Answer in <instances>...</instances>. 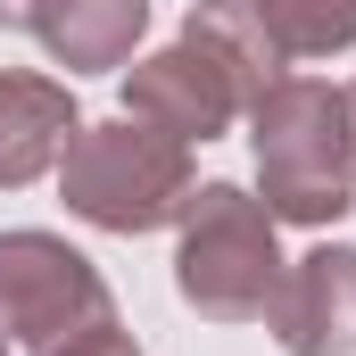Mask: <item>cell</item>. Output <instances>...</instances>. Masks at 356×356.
<instances>
[{
	"mask_svg": "<svg viewBox=\"0 0 356 356\" xmlns=\"http://www.w3.org/2000/svg\"><path fill=\"white\" fill-rule=\"evenodd\" d=\"M257 175H266L273 224H340L356 207V158H348V108L315 75H282L249 108Z\"/></svg>",
	"mask_w": 356,
	"mask_h": 356,
	"instance_id": "1",
	"label": "cell"
},
{
	"mask_svg": "<svg viewBox=\"0 0 356 356\" xmlns=\"http://www.w3.org/2000/svg\"><path fill=\"white\" fill-rule=\"evenodd\" d=\"M58 191L99 232H158L191 207L199 175H191V141L141 124V116H116V124H75V141L58 158Z\"/></svg>",
	"mask_w": 356,
	"mask_h": 356,
	"instance_id": "2",
	"label": "cell"
},
{
	"mask_svg": "<svg viewBox=\"0 0 356 356\" xmlns=\"http://www.w3.org/2000/svg\"><path fill=\"white\" fill-rule=\"evenodd\" d=\"M175 224H182V249H175L182 307H199L207 323H266L273 290H282L273 207L249 199L241 182H199Z\"/></svg>",
	"mask_w": 356,
	"mask_h": 356,
	"instance_id": "3",
	"label": "cell"
},
{
	"mask_svg": "<svg viewBox=\"0 0 356 356\" xmlns=\"http://www.w3.org/2000/svg\"><path fill=\"white\" fill-rule=\"evenodd\" d=\"M99 323H116V298L83 249L58 232H0V340L33 356H58Z\"/></svg>",
	"mask_w": 356,
	"mask_h": 356,
	"instance_id": "4",
	"label": "cell"
},
{
	"mask_svg": "<svg viewBox=\"0 0 356 356\" xmlns=\"http://www.w3.org/2000/svg\"><path fill=\"white\" fill-rule=\"evenodd\" d=\"M124 116H141V124H158L175 141H216V133H232V116H249V99L199 42H175L158 58H133Z\"/></svg>",
	"mask_w": 356,
	"mask_h": 356,
	"instance_id": "5",
	"label": "cell"
},
{
	"mask_svg": "<svg viewBox=\"0 0 356 356\" xmlns=\"http://www.w3.org/2000/svg\"><path fill=\"white\" fill-rule=\"evenodd\" d=\"M266 332L282 340V356H356V249L348 241H323L298 266H282Z\"/></svg>",
	"mask_w": 356,
	"mask_h": 356,
	"instance_id": "6",
	"label": "cell"
},
{
	"mask_svg": "<svg viewBox=\"0 0 356 356\" xmlns=\"http://www.w3.org/2000/svg\"><path fill=\"white\" fill-rule=\"evenodd\" d=\"M75 124H83V116H75V91L58 83V75L8 67V75H0V191L42 182L58 158H67Z\"/></svg>",
	"mask_w": 356,
	"mask_h": 356,
	"instance_id": "7",
	"label": "cell"
},
{
	"mask_svg": "<svg viewBox=\"0 0 356 356\" xmlns=\"http://www.w3.org/2000/svg\"><path fill=\"white\" fill-rule=\"evenodd\" d=\"M25 25L67 75H108V67L133 58V42L149 25V0H33Z\"/></svg>",
	"mask_w": 356,
	"mask_h": 356,
	"instance_id": "8",
	"label": "cell"
},
{
	"mask_svg": "<svg viewBox=\"0 0 356 356\" xmlns=\"http://www.w3.org/2000/svg\"><path fill=\"white\" fill-rule=\"evenodd\" d=\"M182 42H199V50H207V58L241 83V99H249V108H257V99L290 75V50L266 33V17H257L249 0H199V8L182 17Z\"/></svg>",
	"mask_w": 356,
	"mask_h": 356,
	"instance_id": "9",
	"label": "cell"
},
{
	"mask_svg": "<svg viewBox=\"0 0 356 356\" xmlns=\"http://www.w3.org/2000/svg\"><path fill=\"white\" fill-rule=\"evenodd\" d=\"M266 17V33L290 50V58H332V50H356V0H249Z\"/></svg>",
	"mask_w": 356,
	"mask_h": 356,
	"instance_id": "10",
	"label": "cell"
},
{
	"mask_svg": "<svg viewBox=\"0 0 356 356\" xmlns=\"http://www.w3.org/2000/svg\"><path fill=\"white\" fill-rule=\"evenodd\" d=\"M58 356H141V348H133V332H116V323H99V332H83V340H67Z\"/></svg>",
	"mask_w": 356,
	"mask_h": 356,
	"instance_id": "11",
	"label": "cell"
},
{
	"mask_svg": "<svg viewBox=\"0 0 356 356\" xmlns=\"http://www.w3.org/2000/svg\"><path fill=\"white\" fill-rule=\"evenodd\" d=\"M340 108H348V158H356V83H340Z\"/></svg>",
	"mask_w": 356,
	"mask_h": 356,
	"instance_id": "12",
	"label": "cell"
},
{
	"mask_svg": "<svg viewBox=\"0 0 356 356\" xmlns=\"http://www.w3.org/2000/svg\"><path fill=\"white\" fill-rule=\"evenodd\" d=\"M25 8H33V0H0V25H25Z\"/></svg>",
	"mask_w": 356,
	"mask_h": 356,
	"instance_id": "13",
	"label": "cell"
},
{
	"mask_svg": "<svg viewBox=\"0 0 356 356\" xmlns=\"http://www.w3.org/2000/svg\"><path fill=\"white\" fill-rule=\"evenodd\" d=\"M0 356H8V340H0Z\"/></svg>",
	"mask_w": 356,
	"mask_h": 356,
	"instance_id": "14",
	"label": "cell"
}]
</instances>
